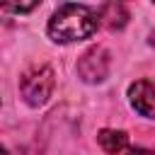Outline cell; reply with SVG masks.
<instances>
[{"label":"cell","mask_w":155,"mask_h":155,"mask_svg":"<svg viewBox=\"0 0 155 155\" xmlns=\"http://www.w3.org/2000/svg\"><path fill=\"white\" fill-rule=\"evenodd\" d=\"M97 27H99V17L92 7L80 2H65L48 19V36L56 44H73L92 36Z\"/></svg>","instance_id":"cell-1"},{"label":"cell","mask_w":155,"mask_h":155,"mask_svg":"<svg viewBox=\"0 0 155 155\" xmlns=\"http://www.w3.org/2000/svg\"><path fill=\"white\" fill-rule=\"evenodd\" d=\"M53 85H56V75L48 65H34L19 78V92H22L24 102L31 107L44 104L51 97Z\"/></svg>","instance_id":"cell-2"},{"label":"cell","mask_w":155,"mask_h":155,"mask_svg":"<svg viewBox=\"0 0 155 155\" xmlns=\"http://www.w3.org/2000/svg\"><path fill=\"white\" fill-rule=\"evenodd\" d=\"M109 73V53L102 46H94L85 51L78 61V75L85 82H102Z\"/></svg>","instance_id":"cell-3"},{"label":"cell","mask_w":155,"mask_h":155,"mask_svg":"<svg viewBox=\"0 0 155 155\" xmlns=\"http://www.w3.org/2000/svg\"><path fill=\"white\" fill-rule=\"evenodd\" d=\"M128 99L138 114L155 119V85L150 80H136L128 87Z\"/></svg>","instance_id":"cell-4"},{"label":"cell","mask_w":155,"mask_h":155,"mask_svg":"<svg viewBox=\"0 0 155 155\" xmlns=\"http://www.w3.org/2000/svg\"><path fill=\"white\" fill-rule=\"evenodd\" d=\"M97 140H99L102 150H104V153H109V155H116V153H124V150H128V136H126L124 131L104 128V131H99Z\"/></svg>","instance_id":"cell-5"},{"label":"cell","mask_w":155,"mask_h":155,"mask_svg":"<svg viewBox=\"0 0 155 155\" xmlns=\"http://www.w3.org/2000/svg\"><path fill=\"white\" fill-rule=\"evenodd\" d=\"M102 19H107V24H109L111 29H114V27H124V24H126V10H124L119 2H111V5L104 7Z\"/></svg>","instance_id":"cell-6"},{"label":"cell","mask_w":155,"mask_h":155,"mask_svg":"<svg viewBox=\"0 0 155 155\" xmlns=\"http://www.w3.org/2000/svg\"><path fill=\"white\" fill-rule=\"evenodd\" d=\"M36 5H39V0H2V7H5L7 12H17V15L31 12Z\"/></svg>","instance_id":"cell-7"},{"label":"cell","mask_w":155,"mask_h":155,"mask_svg":"<svg viewBox=\"0 0 155 155\" xmlns=\"http://www.w3.org/2000/svg\"><path fill=\"white\" fill-rule=\"evenodd\" d=\"M126 155H153L150 150H143V148H128Z\"/></svg>","instance_id":"cell-8"},{"label":"cell","mask_w":155,"mask_h":155,"mask_svg":"<svg viewBox=\"0 0 155 155\" xmlns=\"http://www.w3.org/2000/svg\"><path fill=\"white\" fill-rule=\"evenodd\" d=\"M2 155H10V153H7V150H5V153H2Z\"/></svg>","instance_id":"cell-9"}]
</instances>
